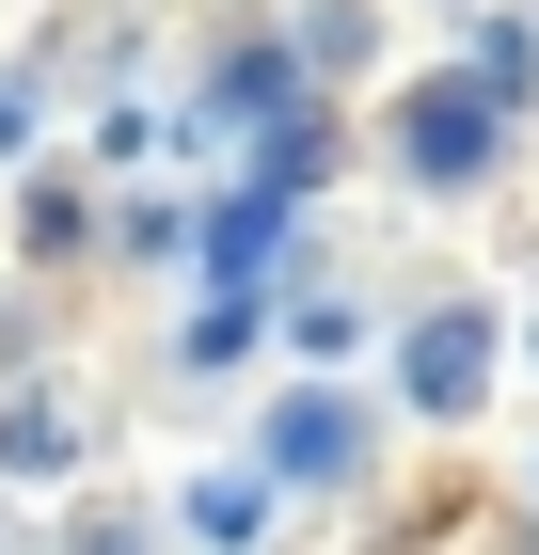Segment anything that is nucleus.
<instances>
[{
    "instance_id": "obj_1",
    "label": "nucleus",
    "mask_w": 539,
    "mask_h": 555,
    "mask_svg": "<svg viewBox=\"0 0 539 555\" xmlns=\"http://www.w3.org/2000/svg\"><path fill=\"white\" fill-rule=\"evenodd\" d=\"M397 159H413V191H476V175L508 159V112L476 80H428L413 112H397Z\"/></svg>"
},
{
    "instance_id": "obj_2",
    "label": "nucleus",
    "mask_w": 539,
    "mask_h": 555,
    "mask_svg": "<svg viewBox=\"0 0 539 555\" xmlns=\"http://www.w3.org/2000/svg\"><path fill=\"white\" fill-rule=\"evenodd\" d=\"M365 461V413H349V397H286V413H270V476H349Z\"/></svg>"
},
{
    "instance_id": "obj_3",
    "label": "nucleus",
    "mask_w": 539,
    "mask_h": 555,
    "mask_svg": "<svg viewBox=\"0 0 539 555\" xmlns=\"http://www.w3.org/2000/svg\"><path fill=\"white\" fill-rule=\"evenodd\" d=\"M476 382H492V318H428V334H413V397H428V413H460Z\"/></svg>"
},
{
    "instance_id": "obj_4",
    "label": "nucleus",
    "mask_w": 539,
    "mask_h": 555,
    "mask_svg": "<svg viewBox=\"0 0 539 555\" xmlns=\"http://www.w3.org/2000/svg\"><path fill=\"white\" fill-rule=\"evenodd\" d=\"M0 461H16V476H64V413H48V397H16V413H0Z\"/></svg>"
},
{
    "instance_id": "obj_5",
    "label": "nucleus",
    "mask_w": 539,
    "mask_h": 555,
    "mask_svg": "<svg viewBox=\"0 0 539 555\" xmlns=\"http://www.w3.org/2000/svg\"><path fill=\"white\" fill-rule=\"evenodd\" d=\"M254 524H270V492H254V476H207V492H191V540H254Z\"/></svg>"
},
{
    "instance_id": "obj_6",
    "label": "nucleus",
    "mask_w": 539,
    "mask_h": 555,
    "mask_svg": "<svg viewBox=\"0 0 539 555\" xmlns=\"http://www.w3.org/2000/svg\"><path fill=\"white\" fill-rule=\"evenodd\" d=\"M80 555H143V524H80Z\"/></svg>"
}]
</instances>
